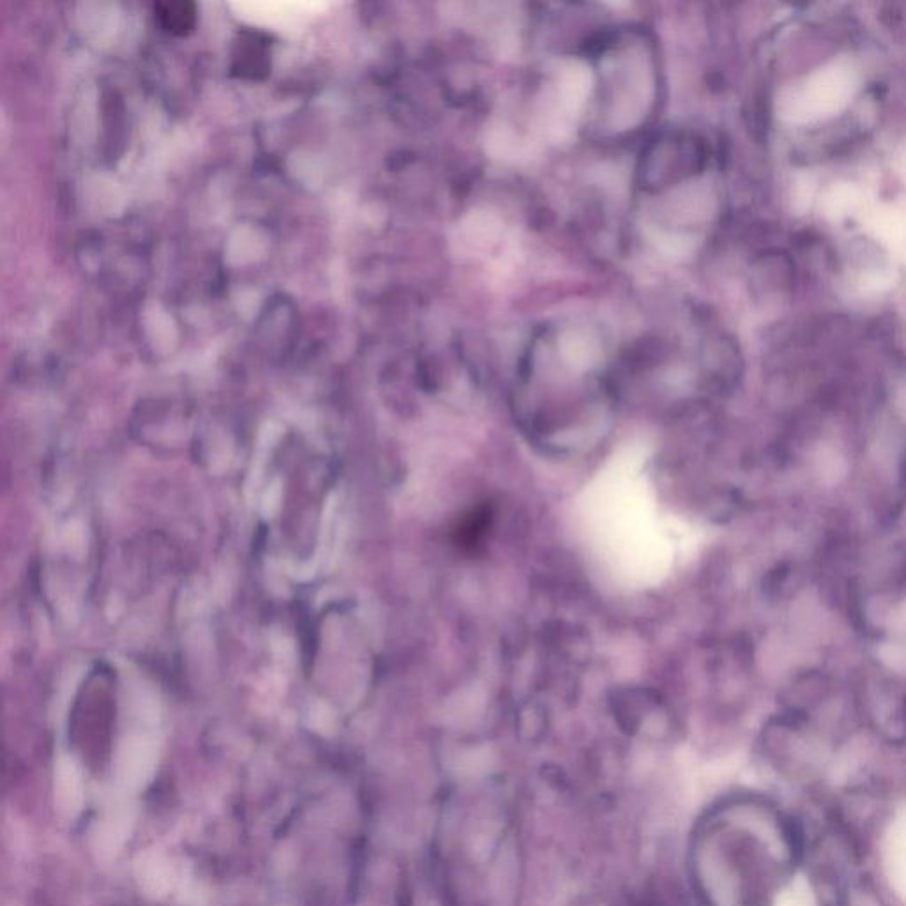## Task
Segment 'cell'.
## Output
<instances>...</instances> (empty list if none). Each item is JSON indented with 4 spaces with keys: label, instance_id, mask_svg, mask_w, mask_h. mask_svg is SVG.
I'll list each match as a JSON object with an SVG mask.
<instances>
[{
    "label": "cell",
    "instance_id": "3957f363",
    "mask_svg": "<svg viewBox=\"0 0 906 906\" xmlns=\"http://www.w3.org/2000/svg\"><path fill=\"white\" fill-rule=\"evenodd\" d=\"M848 906H883V903L868 883L862 882L853 885L852 891L848 892Z\"/></svg>",
    "mask_w": 906,
    "mask_h": 906
},
{
    "label": "cell",
    "instance_id": "7a4b0ae2",
    "mask_svg": "<svg viewBox=\"0 0 906 906\" xmlns=\"http://www.w3.org/2000/svg\"><path fill=\"white\" fill-rule=\"evenodd\" d=\"M250 45H243L241 54L236 57L239 61L238 70L245 77L257 78L261 73L268 71V61H266V47H262L261 41L255 39L254 34H250Z\"/></svg>",
    "mask_w": 906,
    "mask_h": 906
},
{
    "label": "cell",
    "instance_id": "6da1fadb",
    "mask_svg": "<svg viewBox=\"0 0 906 906\" xmlns=\"http://www.w3.org/2000/svg\"><path fill=\"white\" fill-rule=\"evenodd\" d=\"M158 16L169 31L183 34V32L190 31L195 24V6L183 4V2L162 4V6H158Z\"/></svg>",
    "mask_w": 906,
    "mask_h": 906
}]
</instances>
